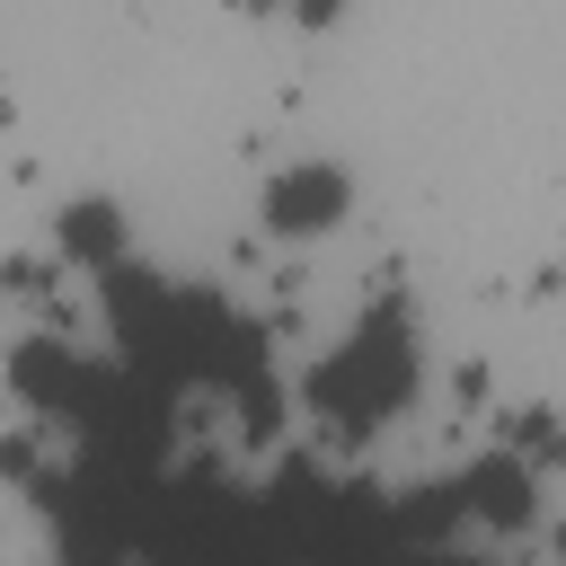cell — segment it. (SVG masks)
Wrapping results in <instances>:
<instances>
[{
    "label": "cell",
    "mask_w": 566,
    "mask_h": 566,
    "mask_svg": "<svg viewBox=\"0 0 566 566\" xmlns=\"http://www.w3.org/2000/svg\"><path fill=\"white\" fill-rule=\"evenodd\" d=\"M336 195H345L336 177H292V186H274V221H292V230H318Z\"/></svg>",
    "instance_id": "obj_1"
}]
</instances>
